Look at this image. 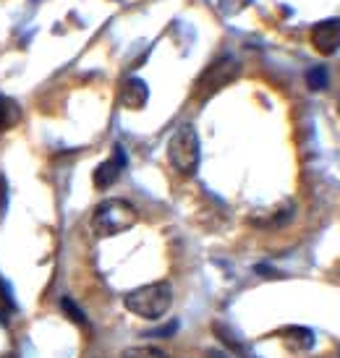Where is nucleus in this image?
<instances>
[{
	"label": "nucleus",
	"mask_w": 340,
	"mask_h": 358,
	"mask_svg": "<svg viewBox=\"0 0 340 358\" xmlns=\"http://www.w3.org/2000/svg\"><path fill=\"white\" fill-rule=\"evenodd\" d=\"M123 306L129 308L134 317L157 322V319L165 317L170 311V306H173V285L165 282V280L139 285V288L129 290V293L123 296Z\"/></svg>",
	"instance_id": "f257e3e1"
},
{
	"label": "nucleus",
	"mask_w": 340,
	"mask_h": 358,
	"mask_svg": "<svg viewBox=\"0 0 340 358\" xmlns=\"http://www.w3.org/2000/svg\"><path fill=\"white\" fill-rule=\"evenodd\" d=\"M136 207L126 199H105L100 201L94 212H92V230L94 236L100 238H113V236H120L136 225Z\"/></svg>",
	"instance_id": "f03ea898"
},
{
	"label": "nucleus",
	"mask_w": 340,
	"mask_h": 358,
	"mask_svg": "<svg viewBox=\"0 0 340 358\" xmlns=\"http://www.w3.org/2000/svg\"><path fill=\"white\" fill-rule=\"evenodd\" d=\"M201 159V144H199V134L191 123H183L173 131V136L168 139V162L173 165L176 173L180 176H194L197 168H199Z\"/></svg>",
	"instance_id": "7ed1b4c3"
},
{
	"label": "nucleus",
	"mask_w": 340,
	"mask_h": 358,
	"mask_svg": "<svg viewBox=\"0 0 340 358\" xmlns=\"http://www.w3.org/2000/svg\"><path fill=\"white\" fill-rule=\"evenodd\" d=\"M241 73V63L233 55H222V58L212 60L207 69L201 71L197 81H194V100L197 102H207L210 97H215L220 90H225L228 84L239 79Z\"/></svg>",
	"instance_id": "20e7f679"
},
{
	"label": "nucleus",
	"mask_w": 340,
	"mask_h": 358,
	"mask_svg": "<svg viewBox=\"0 0 340 358\" xmlns=\"http://www.w3.org/2000/svg\"><path fill=\"white\" fill-rule=\"evenodd\" d=\"M123 170H126V152H123L120 144H115L111 157L105 159V162H100V165L94 168V173H92L94 189L105 191V189H111V186H115L118 178L123 176Z\"/></svg>",
	"instance_id": "39448f33"
},
{
	"label": "nucleus",
	"mask_w": 340,
	"mask_h": 358,
	"mask_svg": "<svg viewBox=\"0 0 340 358\" xmlns=\"http://www.w3.org/2000/svg\"><path fill=\"white\" fill-rule=\"evenodd\" d=\"M314 50L320 55H335L340 50V19H322L311 27L309 34Z\"/></svg>",
	"instance_id": "423d86ee"
},
{
	"label": "nucleus",
	"mask_w": 340,
	"mask_h": 358,
	"mask_svg": "<svg viewBox=\"0 0 340 358\" xmlns=\"http://www.w3.org/2000/svg\"><path fill=\"white\" fill-rule=\"evenodd\" d=\"M150 100V87L147 81L139 79V76H129V79L120 84L118 90V102L120 108L126 110H141Z\"/></svg>",
	"instance_id": "0eeeda50"
},
{
	"label": "nucleus",
	"mask_w": 340,
	"mask_h": 358,
	"mask_svg": "<svg viewBox=\"0 0 340 358\" xmlns=\"http://www.w3.org/2000/svg\"><path fill=\"white\" fill-rule=\"evenodd\" d=\"M281 340L290 353H309V350L314 348V343H317L314 332H311L309 327H301V324L281 329Z\"/></svg>",
	"instance_id": "6e6552de"
},
{
	"label": "nucleus",
	"mask_w": 340,
	"mask_h": 358,
	"mask_svg": "<svg viewBox=\"0 0 340 358\" xmlns=\"http://www.w3.org/2000/svg\"><path fill=\"white\" fill-rule=\"evenodd\" d=\"M21 123V108L13 97L0 94V131H10Z\"/></svg>",
	"instance_id": "1a4fd4ad"
},
{
	"label": "nucleus",
	"mask_w": 340,
	"mask_h": 358,
	"mask_svg": "<svg viewBox=\"0 0 340 358\" xmlns=\"http://www.w3.org/2000/svg\"><path fill=\"white\" fill-rule=\"evenodd\" d=\"M120 358H170L168 353L157 345H134L120 353Z\"/></svg>",
	"instance_id": "9d476101"
},
{
	"label": "nucleus",
	"mask_w": 340,
	"mask_h": 358,
	"mask_svg": "<svg viewBox=\"0 0 340 358\" xmlns=\"http://www.w3.org/2000/svg\"><path fill=\"white\" fill-rule=\"evenodd\" d=\"M60 308H63V314L69 317V322H73L76 327H84V329L90 327V319H87V314L73 303V299H63L60 301Z\"/></svg>",
	"instance_id": "9b49d317"
},
{
	"label": "nucleus",
	"mask_w": 340,
	"mask_h": 358,
	"mask_svg": "<svg viewBox=\"0 0 340 358\" xmlns=\"http://www.w3.org/2000/svg\"><path fill=\"white\" fill-rule=\"evenodd\" d=\"M306 84H309L311 92L327 90V84H330L327 69H325V66H314V69H309V71H306Z\"/></svg>",
	"instance_id": "f8f14e48"
},
{
	"label": "nucleus",
	"mask_w": 340,
	"mask_h": 358,
	"mask_svg": "<svg viewBox=\"0 0 340 358\" xmlns=\"http://www.w3.org/2000/svg\"><path fill=\"white\" fill-rule=\"evenodd\" d=\"M16 311V301H13V288H10L6 280L0 278V322H8L6 314Z\"/></svg>",
	"instance_id": "ddd939ff"
},
{
	"label": "nucleus",
	"mask_w": 340,
	"mask_h": 358,
	"mask_svg": "<svg viewBox=\"0 0 340 358\" xmlns=\"http://www.w3.org/2000/svg\"><path fill=\"white\" fill-rule=\"evenodd\" d=\"M218 3H220V10L225 16H233V13H239L249 6V0H218Z\"/></svg>",
	"instance_id": "4468645a"
},
{
	"label": "nucleus",
	"mask_w": 340,
	"mask_h": 358,
	"mask_svg": "<svg viewBox=\"0 0 340 358\" xmlns=\"http://www.w3.org/2000/svg\"><path fill=\"white\" fill-rule=\"evenodd\" d=\"M176 329H178V322H170L168 327H160V329H155V332H150V338H170Z\"/></svg>",
	"instance_id": "2eb2a0df"
},
{
	"label": "nucleus",
	"mask_w": 340,
	"mask_h": 358,
	"mask_svg": "<svg viewBox=\"0 0 340 358\" xmlns=\"http://www.w3.org/2000/svg\"><path fill=\"white\" fill-rule=\"evenodd\" d=\"M6 194H8V189H6V178H0V212L6 209Z\"/></svg>",
	"instance_id": "dca6fc26"
},
{
	"label": "nucleus",
	"mask_w": 340,
	"mask_h": 358,
	"mask_svg": "<svg viewBox=\"0 0 340 358\" xmlns=\"http://www.w3.org/2000/svg\"><path fill=\"white\" fill-rule=\"evenodd\" d=\"M338 110H340V97H338Z\"/></svg>",
	"instance_id": "f3484780"
}]
</instances>
